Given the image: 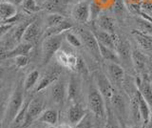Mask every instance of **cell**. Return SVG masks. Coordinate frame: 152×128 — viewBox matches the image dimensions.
<instances>
[{
  "mask_svg": "<svg viewBox=\"0 0 152 128\" xmlns=\"http://www.w3.org/2000/svg\"><path fill=\"white\" fill-rule=\"evenodd\" d=\"M25 90H24V81L20 80L16 83V86L14 87L13 91L10 97L9 101L7 102L6 112L2 121L3 128H9L12 124L14 118L16 117L18 112L22 108L24 101H25Z\"/></svg>",
  "mask_w": 152,
  "mask_h": 128,
  "instance_id": "1",
  "label": "cell"
},
{
  "mask_svg": "<svg viewBox=\"0 0 152 128\" xmlns=\"http://www.w3.org/2000/svg\"><path fill=\"white\" fill-rule=\"evenodd\" d=\"M88 104L94 116L104 120L107 118V109L104 104V98L101 92L99 91L97 87H91L89 89L88 96Z\"/></svg>",
  "mask_w": 152,
  "mask_h": 128,
  "instance_id": "2",
  "label": "cell"
},
{
  "mask_svg": "<svg viewBox=\"0 0 152 128\" xmlns=\"http://www.w3.org/2000/svg\"><path fill=\"white\" fill-rule=\"evenodd\" d=\"M63 37V34L45 37L42 44V61L44 65L49 62L53 56H55L57 52L61 49Z\"/></svg>",
  "mask_w": 152,
  "mask_h": 128,
  "instance_id": "3",
  "label": "cell"
},
{
  "mask_svg": "<svg viewBox=\"0 0 152 128\" xmlns=\"http://www.w3.org/2000/svg\"><path fill=\"white\" fill-rule=\"evenodd\" d=\"M45 108V101L41 97H35L31 98L30 103L28 105L27 113H26V118L24 122L23 128H28L31 126V123L35 120H38V118L44 111Z\"/></svg>",
  "mask_w": 152,
  "mask_h": 128,
  "instance_id": "4",
  "label": "cell"
},
{
  "mask_svg": "<svg viewBox=\"0 0 152 128\" xmlns=\"http://www.w3.org/2000/svg\"><path fill=\"white\" fill-rule=\"evenodd\" d=\"M78 36L81 38L83 45L88 50V52L91 54L97 60L101 59V54H100L99 49V42L95 37L92 32L88 30H86L84 28H79L78 29Z\"/></svg>",
  "mask_w": 152,
  "mask_h": 128,
  "instance_id": "5",
  "label": "cell"
},
{
  "mask_svg": "<svg viewBox=\"0 0 152 128\" xmlns=\"http://www.w3.org/2000/svg\"><path fill=\"white\" fill-rule=\"evenodd\" d=\"M62 73L61 65H53L43 75V77L40 78L37 86L35 88V93L41 92L44 89H46L50 84L54 83L59 79L60 75Z\"/></svg>",
  "mask_w": 152,
  "mask_h": 128,
  "instance_id": "6",
  "label": "cell"
},
{
  "mask_svg": "<svg viewBox=\"0 0 152 128\" xmlns=\"http://www.w3.org/2000/svg\"><path fill=\"white\" fill-rule=\"evenodd\" d=\"M20 15H17L16 6L7 1H0V21L1 23H19Z\"/></svg>",
  "mask_w": 152,
  "mask_h": 128,
  "instance_id": "7",
  "label": "cell"
},
{
  "mask_svg": "<svg viewBox=\"0 0 152 128\" xmlns=\"http://www.w3.org/2000/svg\"><path fill=\"white\" fill-rule=\"evenodd\" d=\"M71 16L73 19L79 23H87L90 18V3L88 1H80L71 9Z\"/></svg>",
  "mask_w": 152,
  "mask_h": 128,
  "instance_id": "8",
  "label": "cell"
},
{
  "mask_svg": "<svg viewBox=\"0 0 152 128\" xmlns=\"http://www.w3.org/2000/svg\"><path fill=\"white\" fill-rule=\"evenodd\" d=\"M95 80H96L97 88L103 95L104 98H107L110 101L112 94L114 92V88L110 84V81L107 78V75H104L101 72H97L95 74Z\"/></svg>",
  "mask_w": 152,
  "mask_h": 128,
  "instance_id": "9",
  "label": "cell"
},
{
  "mask_svg": "<svg viewBox=\"0 0 152 128\" xmlns=\"http://www.w3.org/2000/svg\"><path fill=\"white\" fill-rule=\"evenodd\" d=\"M136 86L152 109V85L148 75H144L141 78H137Z\"/></svg>",
  "mask_w": 152,
  "mask_h": 128,
  "instance_id": "10",
  "label": "cell"
},
{
  "mask_svg": "<svg viewBox=\"0 0 152 128\" xmlns=\"http://www.w3.org/2000/svg\"><path fill=\"white\" fill-rule=\"evenodd\" d=\"M93 34L98 40L99 43H101L104 46L108 47L112 50H115L116 47V41L118 38V36L116 34H109V33L100 30L98 28H94L93 29Z\"/></svg>",
  "mask_w": 152,
  "mask_h": 128,
  "instance_id": "11",
  "label": "cell"
},
{
  "mask_svg": "<svg viewBox=\"0 0 152 128\" xmlns=\"http://www.w3.org/2000/svg\"><path fill=\"white\" fill-rule=\"evenodd\" d=\"M55 58L59 65L63 66V67H66V68L71 69V70H75L78 56L74 55L73 54L66 53V52L60 49L56 53Z\"/></svg>",
  "mask_w": 152,
  "mask_h": 128,
  "instance_id": "12",
  "label": "cell"
},
{
  "mask_svg": "<svg viewBox=\"0 0 152 128\" xmlns=\"http://www.w3.org/2000/svg\"><path fill=\"white\" fill-rule=\"evenodd\" d=\"M66 115H68V120L70 123V125L74 126L87 115V110L80 103L75 102L69 107Z\"/></svg>",
  "mask_w": 152,
  "mask_h": 128,
  "instance_id": "13",
  "label": "cell"
},
{
  "mask_svg": "<svg viewBox=\"0 0 152 128\" xmlns=\"http://www.w3.org/2000/svg\"><path fill=\"white\" fill-rule=\"evenodd\" d=\"M40 31L41 28L39 23L36 20H33L30 23V25L27 27V29L24 33L22 41L28 42V43H35L40 36Z\"/></svg>",
  "mask_w": 152,
  "mask_h": 128,
  "instance_id": "14",
  "label": "cell"
},
{
  "mask_svg": "<svg viewBox=\"0 0 152 128\" xmlns=\"http://www.w3.org/2000/svg\"><path fill=\"white\" fill-rule=\"evenodd\" d=\"M51 98L53 101L57 104H62L64 102L65 98H66V87L64 81L57 80L54 82V84L51 86L50 90Z\"/></svg>",
  "mask_w": 152,
  "mask_h": 128,
  "instance_id": "15",
  "label": "cell"
},
{
  "mask_svg": "<svg viewBox=\"0 0 152 128\" xmlns=\"http://www.w3.org/2000/svg\"><path fill=\"white\" fill-rule=\"evenodd\" d=\"M69 0H44L41 4L42 9L51 13H63L68 6Z\"/></svg>",
  "mask_w": 152,
  "mask_h": 128,
  "instance_id": "16",
  "label": "cell"
},
{
  "mask_svg": "<svg viewBox=\"0 0 152 128\" xmlns=\"http://www.w3.org/2000/svg\"><path fill=\"white\" fill-rule=\"evenodd\" d=\"M107 67L109 78L117 85L122 84L124 82V79H125V72H124V69L121 67L120 64L115 62H107Z\"/></svg>",
  "mask_w": 152,
  "mask_h": 128,
  "instance_id": "17",
  "label": "cell"
},
{
  "mask_svg": "<svg viewBox=\"0 0 152 128\" xmlns=\"http://www.w3.org/2000/svg\"><path fill=\"white\" fill-rule=\"evenodd\" d=\"M32 43H28V42H24L21 41L20 43L16 44L13 48L10 49L7 55V59L8 58H13L17 55H28V54L31 53V51L32 50Z\"/></svg>",
  "mask_w": 152,
  "mask_h": 128,
  "instance_id": "18",
  "label": "cell"
},
{
  "mask_svg": "<svg viewBox=\"0 0 152 128\" xmlns=\"http://www.w3.org/2000/svg\"><path fill=\"white\" fill-rule=\"evenodd\" d=\"M137 98H138V102H139V108H140V113L142 117V121L144 122V125L146 124L147 122L150 121L151 118V107L149 106L148 102H147L145 98L142 97V95L139 92V90L137 89Z\"/></svg>",
  "mask_w": 152,
  "mask_h": 128,
  "instance_id": "19",
  "label": "cell"
},
{
  "mask_svg": "<svg viewBox=\"0 0 152 128\" xmlns=\"http://www.w3.org/2000/svg\"><path fill=\"white\" fill-rule=\"evenodd\" d=\"M95 21L98 29L106 31L109 34H115V22L110 16L101 15Z\"/></svg>",
  "mask_w": 152,
  "mask_h": 128,
  "instance_id": "20",
  "label": "cell"
},
{
  "mask_svg": "<svg viewBox=\"0 0 152 128\" xmlns=\"http://www.w3.org/2000/svg\"><path fill=\"white\" fill-rule=\"evenodd\" d=\"M115 51L117 55H119L120 59L124 60H128L131 59V50L128 42L125 39H122L118 36L117 41H116V47H115Z\"/></svg>",
  "mask_w": 152,
  "mask_h": 128,
  "instance_id": "21",
  "label": "cell"
},
{
  "mask_svg": "<svg viewBox=\"0 0 152 128\" xmlns=\"http://www.w3.org/2000/svg\"><path fill=\"white\" fill-rule=\"evenodd\" d=\"M131 60L135 69L138 72H142L145 68L148 58H147V56L142 52H141L138 49H135L131 53Z\"/></svg>",
  "mask_w": 152,
  "mask_h": 128,
  "instance_id": "22",
  "label": "cell"
},
{
  "mask_svg": "<svg viewBox=\"0 0 152 128\" xmlns=\"http://www.w3.org/2000/svg\"><path fill=\"white\" fill-rule=\"evenodd\" d=\"M73 27L72 23H70L68 20H64L63 22H61L60 24L53 26V27H50L47 28V30L45 31V35L44 36H57V35H62L64 34L65 32L70 30L71 28Z\"/></svg>",
  "mask_w": 152,
  "mask_h": 128,
  "instance_id": "23",
  "label": "cell"
},
{
  "mask_svg": "<svg viewBox=\"0 0 152 128\" xmlns=\"http://www.w3.org/2000/svg\"><path fill=\"white\" fill-rule=\"evenodd\" d=\"M33 21V19H28V20H25V21H22L19 23L18 25H14L13 26V32H12V39L13 40L14 44H18L20 43L22 41L23 38V36H24V33H25L27 27L30 25V23Z\"/></svg>",
  "mask_w": 152,
  "mask_h": 128,
  "instance_id": "24",
  "label": "cell"
},
{
  "mask_svg": "<svg viewBox=\"0 0 152 128\" xmlns=\"http://www.w3.org/2000/svg\"><path fill=\"white\" fill-rule=\"evenodd\" d=\"M80 94V84L75 77H71L66 87V98L69 101H76Z\"/></svg>",
  "mask_w": 152,
  "mask_h": 128,
  "instance_id": "25",
  "label": "cell"
},
{
  "mask_svg": "<svg viewBox=\"0 0 152 128\" xmlns=\"http://www.w3.org/2000/svg\"><path fill=\"white\" fill-rule=\"evenodd\" d=\"M99 49L100 54H101V58L104 60H107V62H120V58L117 55L115 50H112L108 47L104 46L101 43H99Z\"/></svg>",
  "mask_w": 152,
  "mask_h": 128,
  "instance_id": "26",
  "label": "cell"
},
{
  "mask_svg": "<svg viewBox=\"0 0 152 128\" xmlns=\"http://www.w3.org/2000/svg\"><path fill=\"white\" fill-rule=\"evenodd\" d=\"M30 101H31V98H28V101H24L22 108L20 109V111L18 112L16 117L14 118L13 121L12 122V124L10 125L9 128H23L24 122H25V118H26L27 109H28V103H30Z\"/></svg>",
  "mask_w": 152,
  "mask_h": 128,
  "instance_id": "27",
  "label": "cell"
},
{
  "mask_svg": "<svg viewBox=\"0 0 152 128\" xmlns=\"http://www.w3.org/2000/svg\"><path fill=\"white\" fill-rule=\"evenodd\" d=\"M38 121L49 125H55L58 121V113L53 109H47L42 112L38 118Z\"/></svg>",
  "mask_w": 152,
  "mask_h": 128,
  "instance_id": "28",
  "label": "cell"
},
{
  "mask_svg": "<svg viewBox=\"0 0 152 128\" xmlns=\"http://www.w3.org/2000/svg\"><path fill=\"white\" fill-rule=\"evenodd\" d=\"M137 91V90H136ZM132 95V97L130 98V114H131V118L132 121H134L136 125H139L138 123L140 122L142 120L141 117V113H140V108H139V102H138V98H137V93Z\"/></svg>",
  "mask_w": 152,
  "mask_h": 128,
  "instance_id": "29",
  "label": "cell"
},
{
  "mask_svg": "<svg viewBox=\"0 0 152 128\" xmlns=\"http://www.w3.org/2000/svg\"><path fill=\"white\" fill-rule=\"evenodd\" d=\"M132 34L135 36V38L142 49L145 50H152V37L147 36L144 33H142L138 30H134Z\"/></svg>",
  "mask_w": 152,
  "mask_h": 128,
  "instance_id": "30",
  "label": "cell"
},
{
  "mask_svg": "<svg viewBox=\"0 0 152 128\" xmlns=\"http://www.w3.org/2000/svg\"><path fill=\"white\" fill-rule=\"evenodd\" d=\"M39 78L40 74L37 70H32L31 72L28 73L25 80H24V90H25V93H28L31 89L34 88Z\"/></svg>",
  "mask_w": 152,
  "mask_h": 128,
  "instance_id": "31",
  "label": "cell"
},
{
  "mask_svg": "<svg viewBox=\"0 0 152 128\" xmlns=\"http://www.w3.org/2000/svg\"><path fill=\"white\" fill-rule=\"evenodd\" d=\"M63 35H64L65 39L68 41V43L70 46L74 47V48H80V47H82L83 43H82V41H81L79 36H76L74 33L70 32V30L65 32Z\"/></svg>",
  "mask_w": 152,
  "mask_h": 128,
  "instance_id": "32",
  "label": "cell"
},
{
  "mask_svg": "<svg viewBox=\"0 0 152 128\" xmlns=\"http://www.w3.org/2000/svg\"><path fill=\"white\" fill-rule=\"evenodd\" d=\"M66 19L65 16L62 15V13H51L49 16H47L46 23H47V28L50 27H53L60 24L61 22H63Z\"/></svg>",
  "mask_w": 152,
  "mask_h": 128,
  "instance_id": "33",
  "label": "cell"
},
{
  "mask_svg": "<svg viewBox=\"0 0 152 128\" xmlns=\"http://www.w3.org/2000/svg\"><path fill=\"white\" fill-rule=\"evenodd\" d=\"M22 6L24 10L30 13H38L41 10H43L41 5H39V4L37 3L36 0H24Z\"/></svg>",
  "mask_w": 152,
  "mask_h": 128,
  "instance_id": "34",
  "label": "cell"
},
{
  "mask_svg": "<svg viewBox=\"0 0 152 128\" xmlns=\"http://www.w3.org/2000/svg\"><path fill=\"white\" fill-rule=\"evenodd\" d=\"M138 24H139V31L144 33V34L152 36V22L145 19L144 17H141L137 19Z\"/></svg>",
  "mask_w": 152,
  "mask_h": 128,
  "instance_id": "35",
  "label": "cell"
},
{
  "mask_svg": "<svg viewBox=\"0 0 152 128\" xmlns=\"http://www.w3.org/2000/svg\"><path fill=\"white\" fill-rule=\"evenodd\" d=\"M102 7L95 1L90 3V18L89 21H95L97 18L101 16Z\"/></svg>",
  "mask_w": 152,
  "mask_h": 128,
  "instance_id": "36",
  "label": "cell"
},
{
  "mask_svg": "<svg viewBox=\"0 0 152 128\" xmlns=\"http://www.w3.org/2000/svg\"><path fill=\"white\" fill-rule=\"evenodd\" d=\"M13 64L15 65V67L21 69V68H25L26 66L30 62V58H28V55H17L15 58H13Z\"/></svg>",
  "mask_w": 152,
  "mask_h": 128,
  "instance_id": "37",
  "label": "cell"
},
{
  "mask_svg": "<svg viewBox=\"0 0 152 128\" xmlns=\"http://www.w3.org/2000/svg\"><path fill=\"white\" fill-rule=\"evenodd\" d=\"M73 128H93L92 121H91V116L86 115L82 120H81L77 124H75Z\"/></svg>",
  "mask_w": 152,
  "mask_h": 128,
  "instance_id": "38",
  "label": "cell"
},
{
  "mask_svg": "<svg viewBox=\"0 0 152 128\" xmlns=\"http://www.w3.org/2000/svg\"><path fill=\"white\" fill-rule=\"evenodd\" d=\"M104 128H121V127L112 114H109V116L107 117V121L106 122V125H104Z\"/></svg>",
  "mask_w": 152,
  "mask_h": 128,
  "instance_id": "39",
  "label": "cell"
},
{
  "mask_svg": "<svg viewBox=\"0 0 152 128\" xmlns=\"http://www.w3.org/2000/svg\"><path fill=\"white\" fill-rule=\"evenodd\" d=\"M75 70L77 71L78 73H81V74H87L88 73L87 66H86L84 60L81 58H77V63H76Z\"/></svg>",
  "mask_w": 152,
  "mask_h": 128,
  "instance_id": "40",
  "label": "cell"
},
{
  "mask_svg": "<svg viewBox=\"0 0 152 128\" xmlns=\"http://www.w3.org/2000/svg\"><path fill=\"white\" fill-rule=\"evenodd\" d=\"M14 25L15 24H13V23H1L0 24V37L6 35L9 31H11Z\"/></svg>",
  "mask_w": 152,
  "mask_h": 128,
  "instance_id": "41",
  "label": "cell"
},
{
  "mask_svg": "<svg viewBox=\"0 0 152 128\" xmlns=\"http://www.w3.org/2000/svg\"><path fill=\"white\" fill-rule=\"evenodd\" d=\"M113 10L116 15H121L124 12V0H115L114 1Z\"/></svg>",
  "mask_w": 152,
  "mask_h": 128,
  "instance_id": "42",
  "label": "cell"
},
{
  "mask_svg": "<svg viewBox=\"0 0 152 128\" xmlns=\"http://www.w3.org/2000/svg\"><path fill=\"white\" fill-rule=\"evenodd\" d=\"M9 50H7V48L4 45L0 44V60H4L7 59V55H8Z\"/></svg>",
  "mask_w": 152,
  "mask_h": 128,
  "instance_id": "43",
  "label": "cell"
},
{
  "mask_svg": "<svg viewBox=\"0 0 152 128\" xmlns=\"http://www.w3.org/2000/svg\"><path fill=\"white\" fill-rule=\"evenodd\" d=\"M6 106H7V104L0 103V122H2L3 118H4L5 112H6Z\"/></svg>",
  "mask_w": 152,
  "mask_h": 128,
  "instance_id": "44",
  "label": "cell"
},
{
  "mask_svg": "<svg viewBox=\"0 0 152 128\" xmlns=\"http://www.w3.org/2000/svg\"><path fill=\"white\" fill-rule=\"evenodd\" d=\"M4 1H7L9 3L12 4V5H14V6H18V5H21V4H23L24 0H4Z\"/></svg>",
  "mask_w": 152,
  "mask_h": 128,
  "instance_id": "45",
  "label": "cell"
},
{
  "mask_svg": "<svg viewBox=\"0 0 152 128\" xmlns=\"http://www.w3.org/2000/svg\"><path fill=\"white\" fill-rule=\"evenodd\" d=\"M144 128H152V117L150 118V121L144 125Z\"/></svg>",
  "mask_w": 152,
  "mask_h": 128,
  "instance_id": "46",
  "label": "cell"
},
{
  "mask_svg": "<svg viewBox=\"0 0 152 128\" xmlns=\"http://www.w3.org/2000/svg\"><path fill=\"white\" fill-rule=\"evenodd\" d=\"M58 128H73L71 125H69V124H66V123H64V124H60L59 126H58Z\"/></svg>",
  "mask_w": 152,
  "mask_h": 128,
  "instance_id": "47",
  "label": "cell"
},
{
  "mask_svg": "<svg viewBox=\"0 0 152 128\" xmlns=\"http://www.w3.org/2000/svg\"><path fill=\"white\" fill-rule=\"evenodd\" d=\"M4 73H5V69L2 67V66H0V78L4 75Z\"/></svg>",
  "mask_w": 152,
  "mask_h": 128,
  "instance_id": "48",
  "label": "cell"
},
{
  "mask_svg": "<svg viewBox=\"0 0 152 128\" xmlns=\"http://www.w3.org/2000/svg\"><path fill=\"white\" fill-rule=\"evenodd\" d=\"M129 128H144V125H142V127H141V126H139V125H134V126H132V127H129Z\"/></svg>",
  "mask_w": 152,
  "mask_h": 128,
  "instance_id": "49",
  "label": "cell"
},
{
  "mask_svg": "<svg viewBox=\"0 0 152 128\" xmlns=\"http://www.w3.org/2000/svg\"><path fill=\"white\" fill-rule=\"evenodd\" d=\"M47 128H58V127H55L54 125H50V126H48Z\"/></svg>",
  "mask_w": 152,
  "mask_h": 128,
  "instance_id": "50",
  "label": "cell"
},
{
  "mask_svg": "<svg viewBox=\"0 0 152 128\" xmlns=\"http://www.w3.org/2000/svg\"><path fill=\"white\" fill-rule=\"evenodd\" d=\"M0 128H3V124H2V122H0Z\"/></svg>",
  "mask_w": 152,
  "mask_h": 128,
  "instance_id": "51",
  "label": "cell"
}]
</instances>
